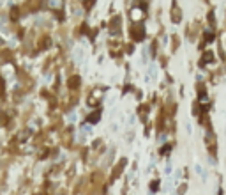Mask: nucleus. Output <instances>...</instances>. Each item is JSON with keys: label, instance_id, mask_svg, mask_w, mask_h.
Here are the masks:
<instances>
[{"label": "nucleus", "instance_id": "1", "mask_svg": "<svg viewBox=\"0 0 226 195\" xmlns=\"http://www.w3.org/2000/svg\"><path fill=\"white\" fill-rule=\"evenodd\" d=\"M131 32H132V36H134V39H136V41H140V39H143V29H141L140 25H134Z\"/></svg>", "mask_w": 226, "mask_h": 195}, {"label": "nucleus", "instance_id": "2", "mask_svg": "<svg viewBox=\"0 0 226 195\" xmlns=\"http://www.w3.org/2000/svg\"><path fill=\"white\" fill-rule=\"evenodd\" d=\"M99 117H101V112H94V114H90V115L87 117V121H88V122H97Z\"/></svg>", "mask_w": 226, "mask_h": 195}, {"label": "nucleus", "instance_id": "3", "mask_svg": "<svg viewBox=\"0 0 226 195\" xmlns=\"http://www.w3.org/2000/svg\"><path fill=\"white\" fill-rule=\"evenodd\" d=\"M78 85H80V76H73V78L69 80V87H71V89H76Z\"/></svg>", "mask_w": 226, "mask_h": 195}, {"label": "nucleus", "instance_id": "4", "mask_svg": "<svg viewBox=\"0 0 226 195\" xmlns=\"http://www.w3.org/2000/svg\"><path fill=\"white\" fill-rule=\"evenodd\" d=\"M124 165H125V160H122V161L117 165V168H115V174H113V178H117V176L120 174V170H122V167H124Z\"/></svg>", "mask_w": 226, "mask_h": 195}, {"label": "nucleus", "instance_id": "5", "mask_svg": "<svg viewBox=\"0 0 226 195\" xmlns=\"http://www.w3.org/2000/svg\"><path fill=\"white\" fill-rule=\"evenodd\" d=\"M11 16L16 18V16H18V9H12V11H11Z\"/></svg>", "mask_w": 226, "mask_h": 195}]
</instances>
